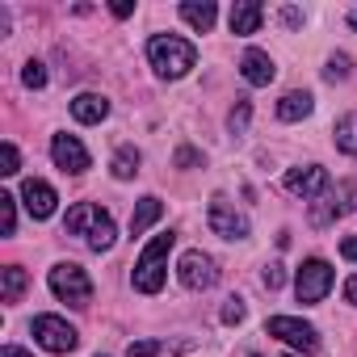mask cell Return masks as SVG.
<instances>
[{
	"label": "cell",
	"mask_w": 357,
	"mask_h": 357,
	"mask_svg": "<svg viewBox=\"0 0 357 357\" xmlns=\"http://www.w3.org/2000/svg\"><path fill=\"white\" fill-rule=\"evenodd\" d=\"M72 118L84 122V126H97V122L109 118V101H105L101 93H80V97L72 101Z\"/></svg>",
	"instance_id": "obj_16"
},
{
	"label": "cell",
	"mask_w": 357,
	"mask_h": 357,
	"mask_svg": "<svg viewBox=\"0 0 357 357\" xmlns=\"http://www.w3.org/2000/svg\"><path fill=\"white\" fill-rule=\"evenodd\" d=\"M311 109H315V97H311V93H286V97L278 101V118H282V122H303Z\"/></svg>",
	"instance_id": "obj_19"
},
{
	"label": "cell",
	"mask_w": 357,
	"mask_h": 357,
	"mask_svg": "<svg viewBox=\"0 0 357 357\" xmlns=\"http://www.w3.org/2000/svg\"><path fill=\"white\" fill-rule=\"evenodd\" d=\"M332 135H336V147H340L344 155H357V109H353V114H344V118L336 122V130H332Z\"/></svg>",
	"instance_id": "obj_22"
},
{
	"label": "cell",
	"mask_w": 357,
	"mask_h": 357,
	"mask_svg": "<svg viewBox=\"0 0 357 357\" xmlns=\"http://www.w3.org/2000/svg\"><path fill=\"white\" fill-rule=\"evenodd\" d=\"M244 319V298H227L223 307V324H240Z\"/></svg>",
	"instance_id": "obj_30"
},
{
	"label": "cell",
	"mask_w": 357,
	"mask_h": 357,
	"mask_svg": "<svg viewBox=\"0 0 357 357\" xmlns=\"http://www.w3.org/2000/svg\"><path fill=\"white\" fill-rule=\"evenodd\" d=\"M252 357H257V353H252Z\"/></svg>",
	"instance_id": "obj_39"
},
{
	"label": "cell",
	"mask_w": 357,
	"mask_h": 357,
	"mask_svg": "<svg viewBox=\"0 0 357 357\" xmlns=\"http://www.w3.org/2000/svg\"><path fill=\"white\" fill-rule=\"evenodd\" d=\"M109 172L118 176V181H130V176L139 172V151H135L130 143H126V147H118V151H114V160H109Z\"/></svg>",
	"instance_id": "obj_21"
},
{
	"label": "cell",
	"mask_w": 357,
	"mask_h": 357,
	"mask_svg": "<svg viewBox=\"0 0 357 357\" xmlns=\"http://www.w3.org/2000/svg\"><path fill=\"white\" fill-rule=\"evenodd\" d=\"M172 244H176V236L172 231H160L143 252H139V261H135V273H130V282H135V290L139 294H155L160 286H164V278H168V252H172Z\"/></svg>",
	"instance_id": "obj_3"
},
{
	"label": "cell",
	"mask_w": 357,
	"mask_h": 357,
	"mask_svg": "<svg viewBox=\"0 0 357 357\" xmlns=\"http://www.w3.org/2000/svg\"><path fill=\"white\" fill-rule=\"evenodd\" d=\"M344 298H349V303H353V307H357V273H353V278H349V282H344Z\"/></svg>",
	"instance_id": "obj_33"
},
{
	"label": "cell",
	"mask_w": 357,
	"mask_h": 357,
	"mask_svg": "<svg viewBox=\"0 0 357 357\" xmlns=\"http://www.w3.org/2000/svg\"><path fill=\"white\" fill-rule=\"evenodd\" d=\"M328 290H332V265L319 261V257L303 261L298 273H294V294H298V303H307V307H311V303H324Z\"/></svg>",
	"instance_id": "obj_6"
},
{
	"label": "cell",
	"mask_w": 357,
	"mask_h": 357,
	"mask_svg": "<svg viewBox=\"0 0 357 357\" xmlns=\"http://www.w3.org/2000/svg\"><path fill=\"white\" fill-rule=\"evenodd\" d=\"M290 357H294V353H290Z\"/></svg>",
	"instance_id": "obj_38"
},
{
	"label": "cell",
	"mask_w": 357,
	"mask_h": 357,
	"mask_svg": "<svg viewBox=\"0 0 357 357\" xmlns=\"http://www.w3.org/2000/svg\"><path fill=\"white\" fill-rule=\"evenodd\" d=\"M181 17L198 30V34H206L211 26H215V17H219V9L211 5V0H202V5H198V0H185V5H181Z\"/></svg>",
	"instance_id": "obj_20"
},
{
	"label": "cell",
	"mask_w": 357,
	"mask_h": 357,
	"mask_svg": "<svg viewBox=\"0 0 357 357\" xmlns=\"http://www.w3.org/2000/svg\"><path fill=\"white\" fill-rule=\"evenodd\" d=\"M0 231L5 236L17 231V198L13 194H0Z\"/></svg>",
	"instance_id": "obj_24"
},
{
	"label": "cell",
	"mask_w": 357,
	"mask_h": 357,
	"mask_svg": "<svg viewBox=\"0 0 357 357\" xmlns=\"http://www.w3.org/2000/svg\"><path fill=\"white\" fill-rule=\"evenodd\" d=\"M22 202H26V211H30V219H51L55 215V202H59V194L47 185V181H38V176H30V181L22 185Z\"/></svg>",
	"instance_id": "obj_12"
},
{
	"label": "cell",
	"mask_w": 357,
	"mask_h": 357,
	"mask_svg": "<svg viewBox=\"0 0 357 357\" xmlns=\"http://www.w3.org/2000/svg\"><path fill=\"white\" fill-rule=\"evenodd\" d=\"M190 349H194V340H135L126 349V357H176Z\"/></svg>",
	"instance_id": "obj_17"
},
{
	"label": "cell",
	"mask_w": 357,
	"mask_h": 357,
	"mask_svg": "<svg viewBox=\"0 0 357 357\" xmlns=\"http://www.w3.org/2000/svg\"><path fill=\"white\" fill-rule=\"evenodd\" d=\"M206 223H211V231H215V236H223V240H248V231H252L248 215H244L231 198H223V194H215V198H211Z\"/></svg>",
	"instance_id": "obj_5"
},
{
	"label": "cell",
	"mask_w": 357,
	"mask_h": 357,
	"mask_svg": "<svg viewBox=\"0 0 357 357\" xmlns=\"http://www.w3.org/2000/svg\"><path fill=\"white\" fill-rule=\"evenodd\" d=\"M282 22H286V26H298V22H303V13H298V9H282Z\"/></svg>",
	"instance_id": "obj_36"
},
{
	"label": "cell",
	"mask_w": 357,
	"mask_h": 357,
	"mask_svg": "<svg viewBox=\"0 0 357 357\" xmlns=\"http://www.w3.org/2000/svg\"><path fill=\"white\" fill-rule=\"evenodd\" d=\"M324 76H328V80H344V76H349V55H332L328 68H324Z\"/></svg>",
	"instance_id": "obj_27"
},
{
	"label": "cell",
	"mask_w": 357,
	"mask_h": 357,
	"mask_svg": "<svg viewBox=\"0 0 357 357\" xmlns=\"http://www.w3.org/2000/svg\"><path fill=\"white\" fill-rule=\"evenodd\" d=\"M282 185H286V194H294V198H303V202H315V198H324V194L332 190L328 172H324L319 164H303V168H290V172L282 176Z\"/></svg>",
	"instance_id": "obj_8"
},
{
	"label": "cell",
	"mask_w": 357,
	"mask_h": 357,
	"mask_svg": "<svg viewBox=\"0 0 357 357\" xmlns=\"http://www.w3.org/2000/svg\"><path fill=\"white\" fill-rule=\"evenodd\" d=\"M265 332L278 336V340H286L290 349H303V353H315V349H319V332H315L311 324L294 319V315H273V319L265 324Z\"/></svg>",
	"instance_id": "obj_10"
},
{
	"label": "cell",
	"mask_w": 357,
	"mask_h": 357,
	"mask_svg": "<svg viewBox=\"0 0 357 357\" xmlns=\"http://www.w3.org/2000/svg\"><path fill=\"white\" fill-rule=\"evenodd\" d=\"M22 84H26V89H43V84H47V68H43L38 59H30V63L22 68Z\"/></svg>",
	"instance_id": "obj_25"
},
{
	"label": "cell",
	"mask_w": 357,
	"mask_h": 357,
	"mask_svg": "<svg viewBox=\"0 0 357 357\" xmlns=\"http://www.w3.org/2000/svg\"><path fill=\"white\" fill-rule=\"evenodd\" d=\"M130 13H135L130 0H118V5H114V17H130Z\"/></svg>",
	"instance_id": "obj_34"
},
{
	"label": "cell",
	"mask_w": 357,
	"mask_h": 357,
	"mask_svg": "<svg viewBox=\"0 0 357 357\" xmlns=\"http://www.w3.org/2000/svg\"><path fill=\"white\" fill-rule=\"evenodd\" d=\"M147 63H151L155 76H164V80H181V76H190V68L198 63V51H194V43L176 38V34H155V38L147 43Z\"/></svg>",
	"instance_id": "obj_2"
},
{
	"label": "cell",
	"mask_w": 357,
	"mask_h": 357,
	"mask_svg": "<svg viewBox=\"0 0 357 357\" xmlns=\"http://www.w3.org/2000/svg\"><path fill=\"white\" fill-rule=\"evenodd\" d=\"M324 202H328V206H315V211H311V223H315V227H328L336 215L353 211V206H357V185H340V190H328V194H324Z\"/></svg>",
	"instance_id": "obj_13"
},
{
	"label": "cell",
	"mask_w": 357,
	"mask_h": 357,
	"mask_svg": "<svg viewBox=\"0 0 357 357\" xmlns=\"http://www.w3.org/2000/svg\"><path fill=\"white\" fill-rule=\"evenodd\" d=\"M22 294H26V269L22 265H5V290H0V298L17 303Z\"/></svg>",
	"instance_id": "obj_23"
},
{
	"label": "cell",
	"mask_w": 357,
	"mask_h": 357,
	"mask_svg": "<svg viewBox=\"0 0 357 357\" xmlns=\"http://www.w3.org/2000/svg\"><path fill=\"white\" fill-rule=\"evenodd\" d=\"M248 118H252V105H248V101H240V105L227 114V126H231L236 135H244V130H248Z\"/></svg>",
	"instance_id": "obj_26"
},
{
	"label": "cell",
	"mask_w": 357,
	"mask_h": 357,
	"mask_svg": "<svg viewBox=\"0 0 357 357\" xmlns=\"http://www.w3.org/2000/svg\"><path fill=\"white\" fill-rule=\"evenodd\" d=\"M0 357H34V353H26V349H17V344H5V349H0Z\"/></svg>",
	"instance_id": "obj_35"
},
{
	"label": "cell",
	"mask_w": 357,
	"mask_h": 357,
	"mask_svg": "<svg viewBox=\"0 0 357 357\" xmlns=\"http://www.w3.org/2000/svg\"><path fill=\"white\" fill-rule=\"evenodd\" d=\"M160 215H164V202H160L155 194L139 198V206H135V215H130V236H143L151 223H160Z\"/></svg>",
	"instance_id": "obj_18"
},
{
	"label": "cell",
	"mask_w": 357,
	"mask_h": 357,
	"mask_svg": "<svg viewBox=\"0 0 357 357\" xmlns=\"http://www.w3.org/2000/svg\"><path fill=\"white\" fill-rule=\"evenodd\" d=\"M17 168H22V155H17L13 143H5V168H0V172H5V176H17Z\"/></svg>",
	"instance_id": "obj_29"
},
{
	"label": "cell",
	"mask_w": 357,
	"mask_h": 357,
	"mask_svg": "<svg viewBox=\"0 0 357 357\" xmlns=\"http://www.w3.org/2000/svg\"><path fill=\"white\" fill-rule=\"evenodd\" d=\"M30 332H34V340H38L47 353H72V349L80 344L76 328H72L68 319H59V315H38V319L30 324Z\"/></svg>",
	"instance_id": "obj_7"
},
{
	"label": "cell",
	"mask_w": 357,
	"mask_h": 357,
	"mask_svg": "<svg viewBox=\"0 0 357 357\" xmlns=\"http://www.w3.org/2000/svg\"><path fill=\"white\" fill-rule=\"evenodd\" d=\"M340 257H344V261H357V236L340 240Z\"/></svg>",
	"instance_id": "obj_31"
},
{
	"label": "cell",
	"mask_w": 357,
	"mask_h": 357,
	"mask_svg": "<svg viewBox=\"0 0 357 357\" xmlns=\"http://www.w3.org/2000/svg\"><path fill=\"white\" fill-rule=\"evenodd\" d=\"M261 282H265V290H282V282H286L282 265H265V269H261Z\"/></svg>",
	"instance_id": "obj_28"
},
{
	"label": "cell",
	"mask_w": 357,
	"mask_h": 357,
	"mask_svg": "<svg viewBox=\"0 0 357 357\" xmlns=\"http://www.w3.org/2000/svg\"><path fill=\"white\" fill-rule=\"evenodd\" d=\"M231 34H240V38H248V34H257L261 30V22H265V9L257 5V0H240V5H231Z\"/></svg>",
	"instance_id": "obj_14"
},
{
	"label": "cell",
	"mask_w": 357,
	"mask_h": 357,
	"mask_svg": "<svg viewBox=\"0 0 357 357\" xmlns=\"http://www.w3.org/2000/svg\"><path fill=\"white\" fill-rule=\"evenodd\" d=\"M176 278H181V286H190V290H211L219 282V265L202 248H190L181 257V265H176Z\"/></svg>",
	"instance_id": "obj_9"
},
{
	"label": "cell",
	"mask_w": 357,
	"mask_h": 357,
	"mask_svg": "<svg viewBox=\"0 0 357 357\" xmlns=\"http://www.w3.org/2000/svg\"><path fill=\"white\" fill-rule=\"evenodd\" d=\"M176 164H181V168H190V164H198V151H190V147H181V151H176Z\"/></svg>",
	"instance_id": "obj_32"
},
{
	"label": "cell",
	"mask_w": 357,
	"mask_h": 357,
	"mask_svg": "<svg viewBox=\"0 0 357 357\" xmlns=\"http://www.w3.org/2000/svg\"><path fill=\"white\" fill-rule=\"evenodd\" d=\"M349 22H353V26H357V13H353V17H349Z\"/></svg>",
	"instance_id": "obj_37"
},
{
	"label": "cell",
	"mask_w": 357,
	"mask_h": 357,
	"mask_svg": "<svg viewBox=\"0 0 357 357\" xmlns=\"http://www.w3.org/2000/svg\"><path fill=\"white\" fill-rule=\"evenodd\" d=\"M47 282H51V294L59 303H72V307H89L93 303V282H89V273L76 261H59Z\"/></svg>",
	"instance_id": "obj_4"
},
{
	"label": "cell",
	"mask_w": 357,
	"mask_h": 357,
	"mask_svg": "<svg viewBox=\"0 0 357 357\" xmlns=\"http://www.w3.org/2000/svg\"><path fill=\"white\" fill-rule=\"evenodd\" d=\"M63 231H68V236H84V244H89L93 252H109L114 240H118L114 219H109L101 206H93V202H76V206L68 211V219H63Z\"/></svg>",
	"instance_id": "obj_1"
},
{
	"label": "cell",
	"mask_w": 357,
	"mask_h": 357,
	"mask_svg": "<svg viewBox=\"0 0 357 357\" xmlns=\"http://www.w3.org/2000/svg\"><path fill=\"white\" fill-rule=\"evenodd\" d=\"M51 160L63 168V172H72V176H80L93 160H89V151H84V143L76 139V135H55L51 139Z\"/></svg>",
	"instance_id": "obj_11"
},
{
	"label": "cell",
	"mask_w": 357,
	"mask_h": 357,
	"mask_svg": "<svg viewBox=\"0 0 357 357\" xmlns=\"http://www.w3.org/2000/svg\"><path fill=\"white\" fill-rule=\"evenodd\" d=\"M240 72H244V80H248V84H257V89H261V84H269V80L278 76L273 59H269L265 51H257V47H252V51H244V59H240Z\"/></svg>",
	"instance_id": "obj_15"
}]
</instances>
